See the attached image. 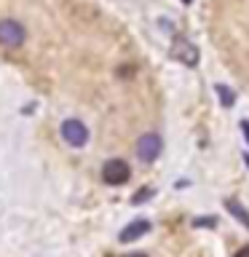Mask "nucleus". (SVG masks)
Wrapping results in <instances>:
<instances>
[{
  "label": "nucleus",
  "mask_w": 249,
  "mask_h": 257,
  "mask_svg": "<svg viewBox=\"0 0 249 257\" xmlns=\"http://www.w3.org/2000/svg\"><path fill=\"white\" fill-rule=\"evenodd\" d=\"M172 56L180 64H185V67H196L198 59H201V51L196 43H190L188 38H177L172 43Z\"/></svg>",
  "instance_id": "f257e3e1"
},
{
  "label": "nucleus",
  "mask_w": 249,
  "mask_h": 257,
  "mask_svg": "<svg viewBox=\"0 0 249 257\" xmlns=\"http://www.w3.org/2000/svg\"><path fill=\"white\" fill-rule=\"evenodd\" d=\"M62 140L70 145V148H83L88 142V128L83 120H75V118H67L62 123Z\"/></svg>",
  "instance_id": "f03ea898"
},
{
  "label": "nucleus",
  "mask_w": 249,
  "mask_h": 257,
  "mask_svg": "<svg viewBox=\"0 0 249 257\" xmlns=\"http://www.w3.org/2000/svg\"><path fill=\"white\" fill-rule=\"evenodd\" d=\"M129 177H132V169H129L126 161H120V158L104 161V166H102V180L107 182V185H123V182H129Z\"/></svg>",
  "instance_id": "7ed1b4c3"
},
{
  "label": "nucleus",
  "mask_w": 249,
  "mask_h": 257,
  "mask_svg": "<svg viewBox=\"0 0 249 257\" xmlns=\"http://www.w3.org/2000/svg\"><path fill=\"white\" fill-rule=\"evenodd\" d=\"M27 38V32L16 19H3L0 22V46L6 48H19Z\"/></svg>",
  "instance_id": "20e7f679"
},
{
  "label": "nucleus",
  "mask_w": 249,
  "mask_h": 257,
  "mask_svg": "<svg viewBox=\"0 0 249 257\" xmlns=\"http://www.w3.org/2000/svg\"><path fill=\"white\" fill-rule=\"evenodd\" d=\"M137 156H140L145 164H153L161 156V137L158 134H142L137 140Z\"/></svg>",
  "instance_id": "39448f33"
},
{
  "label": "nucleus",
  "mask_w": 249,
  "mask_h": 257,
  "mask_svg": "<svg viewBox=\"0 0 249 257\" xmlns=\"http://www.w3.org/2000/svg\"><path fill=\"white\" fill-rule=\"evenodd\" d=\"M150 230V222L148 220H134V222H129L123 230H120V241H123V244H129V241H134V238H142L145 233Z\"/></svg>",
  "instance_id": "423d86ee"
},
{
  "label": "nucleus",
  "mask_w": 249,
  "mask_h": 257,
  "mask_svg": "<svg viewBox=\"0 0 249 257\" xmlns=\"http://www.w3.org/2000/svg\"><path fill=\"white\" fill-rule=\"evenodd\" d=\"M225 206H228V212H230L233 217H236L238 222H244L246 228H249V212H246V209H244V206L238 204V201H233V198H228V201H225Z\"/></svg>",
  "instance_id": "0eeeda50"
},
{
  "label": "nucleus",
  "mask_w": 249,
  "mask_h": 257,
  "mask_svg": "<svg viewBox=\"0 0 249 257\" xmlns=\"http://www.w3.org/2000/svg\"><path fill=\"white\" fill-rule=\"evenodd\" d=\"M217 96H220V102H222V107H233V102H236V94L230 91L228 86H217Z\"/></svg>",
  "instance_id": "6e6552de"
},
{
  "label": "nucleus",
  "mask_w": 249,
  "mask_h": 257,
  "mask_svg": "<svg viewBox=\"0 0 249 257\" xmlns=\"http://www.w3.org/2000/svg\"><path fill=\"white\" fill-rule=\"evenodd\" d=\"M241 132H244V137H246V142H249V120H241Z\"/></svg>",
  "instance_id": "1a4fd4ad"
},
{
  "label": "nucleus",
  "mask_w": 249,
  "mask_h": 257,
  "mask_svg": "<svg viewBox=\"0 0 249 257\" xmlns=\"http://www.w3.org/2000/svg\"><path fill=\"white\" fill-rule=\"evenodd\" d=\"M236 257H249V246H244V249H238V252H236Z\"/></svg>",
  "instance_id": "9d476101"
},
{
  "label": "nucleus",
  "mask_w": 249,
  "mask_h": 257,
  "mask_svg": "<svg viewBox=\"0 0 249 257\" xmlns=\"http://www.w3.org/2000/svg\"><path fill=\"white\" fill-rule=\"evenodd\" d=\"M123 257H148V254H142V252H132V254H123Z\"/></svg>",
  "instance_id": "9b49d317"
},
{
  "label": "nucleus",
  "mask_w": 249,
  "mask_h": 257,
  "mask_svg": "<svg viewBox=\"0 0 249 257\" xmlns=\"http://www.w3.org/2000/svg\"><path fill=\"white\" fill-rule=\"evenodd\" d=\"M182 3H193V0H182Z\"/></svg>",
  "instance_id": "f8f14e48"
}]
</instances>
